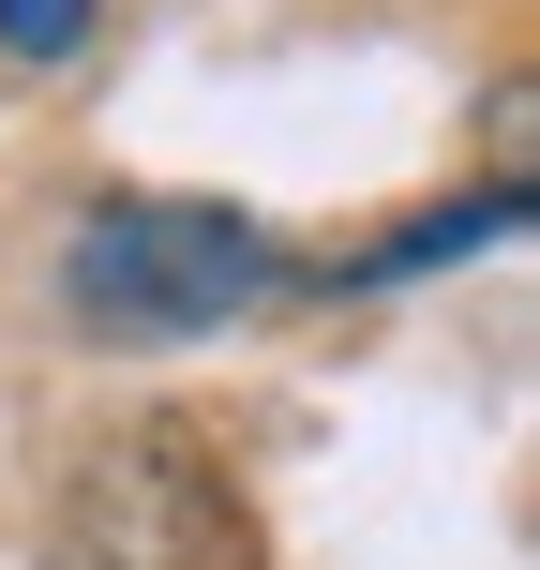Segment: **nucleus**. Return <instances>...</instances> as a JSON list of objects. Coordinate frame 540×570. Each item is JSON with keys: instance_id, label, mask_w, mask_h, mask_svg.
Listing matches in <instances>:
<instances>
[{"instance_id": "nucleus-1", "label": "nucleus", "mask_w": 540, "mask_h": 570, "mask_svg": "<svg viewBox=\"0 0 540 570\" xmlns=\"http://www.w3.org/2000/svg\"><path fill=\"white\" fill-rule=\"evenodd\" d=\"M285 285H301L285 240L226 196H90L60 240V301L106 345H210L240 315H271Z\"/></svg>"}, {"instance_id": "nucleus-2", "label": "nucleus", "mask_w": 540, "mask_h": 570, "mask_svg": "<svg viewBox=\"0 0 540 570\" xmlns=\"http://www.w3.org/2000/svg\"><path fill=\"white\" fill-rule=\"evenodd\" d=\"M76 525H90V541L120 525V570H196L210 541H226V481H210V451H196L180 421H136V435L90 451Z\"/></svg>"}, {"instance_id": "nucleus-3", "label": "nucleus", "mask_w": 540, "mask_h": 570, "mask_svg": "<svg viewBox=\"0 0 540 570\" xmlns=\"http://www.w3.org/2000/svg\"><path fill=\"white\" fill-rule=\"evenodd\" d=\"M511 226H526V180H481V196H451V210H405L391 240H361V256H345V285H421V271L481 256V240H511Z\"/></svg>"}, {"instance_id": "nucleus-4", "label": "nucleus", "mask_w": 540, "mask_h": 570, "mask_svg": "<svg viewBox=\"0 0 540 570\" xmlns=\"http://www.w3.org/2000/svg\"><path fill=\"white\" fill-rule=\"evenodd\" d=\"M90 16H106V0H0V60H16V76H60V60L90 46Z\"/></svg>"}]
</instances>
